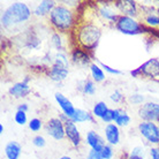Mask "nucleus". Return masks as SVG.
Instances as JSON below:
<instances>
[{"label":"nucleus","mask_w":159,"mask_h":159,"mask_svg":"<svg viewBox=\"0 0 159 159\" xmlns=\"http://www.w3.org/2000/svg\"><path fill=\"white\" fill-rule=\"evenodd\" d=\"M70 35L74 40L73 48H82L89 53H92L99 45L103 30L96 21L80 20L79 24Z\"/></svg>","instance_id":"nucleus-1"},{"label":"nucleus","mask_w":159,"mask_h":159,"mask_svg":"<svg viewBox=\"0 0 159 159\" xmlns=\"http://www.w3.org/2000/svg\"><path fill=\"white\" fill-rule=\"evenodd\" d=\"M32 16V9L28 4L15 1L1 13V28L6 31H22V27L30 22Z\"/></svg>","instance_id":"nucleus-2"},{"label":"nucleus","mask_w":159,"mask_h":159,"mask_svg":"<svg viewBox=\"0 0 159 159\" xmlns=\"http://www.w3.org/2000/svg\"><path fill=\"white\" fill-rule=\"evenodd\" d=\"M77 12V9L69 7L62 2L57 4L51 14L48 16V25L51 27L52 31L59 32L62 35L72 34L80 22Z\"/></svg>","instance_id":"nucleus-3"},{"label":"nucleus","mask_w":159,"mask_h":159,"mask_svg":"<svg viewBox=\"0 0 159 159\" xmlns=\"http://www.w3.org/2000/svg\"><path fill=\"white\" fill-rule=\"evenodd\" d=\"M114 28L119 32H121L123 35H127V36L143 35V34L151 31L141 22L139 19L125 15H120L116 23L114 24Z\"/></svg>","instance_id":"nucleus-4"},{"label":"nucleus","mask_w":159,"mask_h":159,"mask_svg":"<svg viewBox=\"0 0 159 159\" xmlns=\"http://www.w3.org/2000/svg\"><path fill=\"white\" fill-rule=\"evenodd\" d=\"M133 77H144L159 82V59L151 58L142 64L139 68L130 72Z\"/></svg>","instance_id":"nucleus-5"},{"label":"nucleus","mask_w":159,"mask_h":159,"mask_svg":"<svg viewBox=\"0 0 159 159\" xmlns=\"http://www.w3.org/2000/svg\"><path fill=\"white\" fill-rule=\"evenodd\" d=\"M96 7V14L98 15L99 20L104 21L107 24H114L116 23L118 19L120 17V13L118 12L114 2H108V1H100L95 5Z\"/></svg>","instance_id":"nucleus-6"},{"label":"nucleus","mask_w":159,"mask_h":159,"mask_svg":"<svg viewBox=\"0 0 159 159\" xmlns=\"http://www.w3.org/2000/svg\"><path fill=\"white\" fill-rule=\"evenodd\" d=\"M139 135L151 147L159 145V123L150 121H141L137 126Z\"/></svg>","instance_id":"nucleus-7"},{"label":"nucleus","mask_w":159,"mask_h":159,"mask_svg":"<svg viewBox=\"0 0 159 159\" xmlns=\"http://www.w3.org/2000/svg\"><path fill=\"white\" fill-rule=\"evenodd\" d=\"M44 129H45V133L51 139H56V141H61V139H64L66 137L65 123L59 116L48 119L46 121V123L44 125Z\"/></svg>","instance_id":"nucleus-8"},{"label":"nucleus","mask_w":159,"mask_h":159,"mask_svg":"<svg viewBox=\"0 0 159 159\" xmlns=\"http://www.w3.org/2000/svg\"><path fill=\"white\" fill-rule=\"evenodd\" d=\"M137 114L142 121L159 123V103L145 102L143 105H141L139 107Z\"/></svg>","instance_id":"nucleus-9"},{"label":"nucleus","mask_w":159,"mask_h":159,"mask_svg":"<svg viewBox=\"0 0 159 159\" xmlns=\"http://www.w3.org/2000/svg\"><path fill=\"white\" fill-rule=\"evenodd\" d=\"M118 12L120 15L139 17V2L135 0H116L114 1Z\"/></svg>","instance_id":"nucleus-10"},{"label":"nucleus","mask_w":159,"mask_h":159,"mask_svg":"<svg viewBox=\"0 0 159 159\" xmlns=\"http://www.w3.org/2000/svg\"><path fill=\"white\" fill-rule=\"evenodd\" d=\"M46 75L51 81L56 83H61L69 75V67L65 65H60L53 62L52 66L46 68Z\"/></svg>","instance_id":"nucleus-11"},{"label":"nucleus","mask_w":159,"mask_h":159,"mask_svg":"<svg viewBox=\"0 0 159 159\" xmlns=\"http://www.w3.org/2000/svg\"><path fill=\"white\" fill-rule=\"evenodd\" d=\"M69 59H70L72 64L77 65L80 67L90 66L92 64L91 53H89V52L84 51V50L79 48H72V50L69 51Z\"/></svg>","instance_id":"nucleus-12"},{"label":"nucleus","mask_w":159,"mask_h":159,"mask_svg":"<svg viewBox=\"0 0 159 159\" xmlns=\"http://www.w3.org/2000/svg\"><path fill=\"white\" fill-rule=\"evenodd\" d=\"M65 133H66V139L69 141L74 148H80L82 144V136L80 133L79 128L75 122H73L70 119L65 121Z\"/></svg>","instance_id":"nucleus-13"},{"label":"nucleus","mask_w":159,"mask_h":159,"mask_svg":"<svg viewBox=\"0 0 159 159\" xmlns=\"http://www.w3.org/2000/svg\"><path fill=\"white\" fill-rule=\"evenodd\" d=\"M29 79H24L23 81L16 82L9 88L8 93L12 96L13 98L16 99H21V98H25L31 93V87L29 85Z\"/></svg>","instance_id":"nucleus-14"},{"label":"nucleus","mask_w":159,"mask_h":159,"mask_svg":"<svg viewBox=\"0 0 159 159\" xmlns=\"http://www.w3.org/2000/svg\"><path fill=\"white\" fill-rule=\"evenodd\" d=\"M54 99H56L57 104L59 105L61 113H64L65 116L69 118V119H72V116L75 114L76 112V107L72 103V100L69 99L68 97H66L64 93H61V92H56L54 93Z\"/></svg>","instance_id":"nucleus-15"},{"label":"nucleus","mask_w":159,"mask_h":159,"mask_svg":"<svg viewBox=\"0 0 159 159\" xmlns=\"http://www.w3.org/2000/svg\"><path fill=\"white\" fill-rule=\"evenodd\" d=\"M104 136H105V141L106 143L116 147L120 143L121 139V131H120V127H118L116 123H108L104 128Z\"/></svg>","instance_id":"nucleus-16"},{"label":"nucleus","mask_w":159,"mask_h":159,"mask_svg":"<svg viewBox=\"0 0 159 159\" xmlns=\"http://www.w3.org/2000/svg\"><path fill=\"white\" fill-rule=\"evenodd\" d=\"M56 6L57 1L54 0H42L32 8V14L35 17H48Z\"/></svg>","instance_id":"nucleus-17"},{"label":"nucleus","mask_w":159,"mask_h":159,"mask_svg":"<svg viewBox=\"0 0 159 159\" xmlns=\"http://www.w3.org/2000/svg\"><path fill=\"white\" fill-rule=\"evenodd\" d=\"M85 142L89 145L90 150H95V151H102V149L106 145L105 139H103L96 130L88 131L85 135Z\"/></svg>","instance_id":"nucleus-18"},{"label":"nucleus","mask_w":159,"mask_h":159,"mask_svg":"<svg viewBox=\"0 0 159 159\" xmlns=\"http://www.w3.org/2000/svg\"><path fill=\"white\" fill-rule=\"evenodd\" d=\"M5 157L6 159H19L22 153V147L16 141H9L5 145Z\"/></svg>","instance_id":"nucleus-19"},{"label":"nucleus","mask_w":159,"mask_h":159,"mask_svg":"<svg viewBox=\"0 0 159 159\" xmlns=\"http://www.w3.org/2000/svg\"><path fill=\"white\" fill-rule=\"evenodd\" d=\"M65 35L62 34H59V32L52 31L51 37H50V43H51V46L57 52H68L66 48H67V43L64 38Z\"/></svg>","instance_id":"nucleus-20"},{"label":"nucleus","mask_w":159,"mask_h":159,"mask_svg":"<svg viewBox=\"0 0 159 159\" xmlns=\"http://www.w3.org/2000/svg\"><path fill=\"white\" fill-rule=\"evenodd\" d=\"M73 122L75 123H82V122H95L96 118L93 116L91 112L82 110V108H76L75 114L70 119Z\"/></svg>","instance_id":"nucleus-21"},{"label":"nucleus","mask_w":159,"mask_h":159,"mask_svg":"<svg viewBox=\"0 0 159 159\" xmlns=\"http://www.w3.org/2000/svg\"><path fill=\"white\" fill-rule=\"evenodd\" d=\"M89 70H90L91 80L95 83H102V82H104V81L106 80L105 72L103 70V68L99 66V64L92 62V64L89 66Z\"/></svg>","instance_id":"nucleus-22"},{"label":"nucleus","mask_w":159,"mask_h":159,"mask_svg":"<svg viewBox=\"0 0 159 159\" xmlns=\"http://www.w3.org/2000/svg\"><path fill=\"white\" fill-rule=\"evenodd\" d=\"M77 89L85 96H93L96 93V83L92 80H83L77 83Z\"/></svg>","instance_id":"nucleus-23"},{"label":"nucleus","mask_w":159,"mask_h":159,"mask_svg":"<svg viewBox=\"0 0 159 159\" xmlns=\"http://www.w3.org/2000/svg\"><path fill=\"white\" fill-rule=\"evenodd\" d=\"M110 110L107 106V104L105 103V102H97V103L93 105V107H92V111L91 113L93 114L95 118H98V119H103V116L107 113V111Z\"/></svg>","instance_id":"nucleus-24"},{"label":"nucleus","mask_w":159,"mask_h":159,"mask_svg":"<svg viewBox=\"0 0 159 159\" xmlns=\"http://www.w3.org/2000/svg\"><path fill=\"white\" fill-rule=\"evenodd\" d=\"M130 121H131L130 116H129L125 110L120 108L119 116H118V118L116 119L114 123H116L118 127H128L129 123H130Z\"/></svg>","instance_id":"nucleus-25"},{"label":"nucleus","mask_w":159,"mask_h":159,"mask_svg":"<svg viewBox=\"0 0 159 159\" xmlns=\"http://www.w3.org/2000/svg\"><path fill=\"white\" fill-rule=\"evenodd\" d=\"M145 158V150L142 145H136L130 150L126 159H144Z\"/></svg>","instance_id":"nucleus-26"},{"label":"nucleus","mask_w":159,"mask_h":159,"mask_svg":"<svg viewBox=\"0 0 159 159\" xmlns=\"http://www.w3.org/2000/svg\"><path fill=\"white\" fill-rule=\"evenodd\" d=\"M127 102L131 105H143L145 103V96L143 93H131L127 97Z\"/></svg>","instance_id":"nucleus-27"},{"label":"nucleus","mask_w":159,"mask_h":159,"mask_svg":"<svg viewBox=\"0 0 159 159\" xmlns=\"http://www.w3.org/2000/svg\"><path fill=\"white\" fill-rule=\"evenodd\" d=\"M44 125H43V121L38 118H32L31 120H29L28 122V128L32 133H38L43 129Z\"/></svg>","instance_id":"nucleus-28"},{"label":"nucleus","mask_w":159,"mask_h":159,"mask_svg":"<svg viewBox=\"0 0 159 159\" xmlns=\"http://www.w3.org/2000/svg\"><path fill=\"white\" fill-rule=\"evenodd\" d=\"M14 121L15 123H17L19 126H24L28 125V116H27V112L23 111H17L16 110L15 114H14Z\"/></svg>","instance_id":"nucleus-29"},{"label":"nucleus","mask_w":159,"mask_h":159,"mask_svg":"<svg viewBox=\"0 0 159 159\" xmlns=\"http://www.w3.org/2000/svg\"><path fill=\"white\" fill-rule=\"evenodd\" d=\"M100 156L103 159H112L114 157V150H113V147L110 145V144L106 143V145L100 151Z\"/></svg>","instance_id":"nucleus-30"},{"label":"nucleus","mask_w":159,"mask_h":159,"mask_svg":"<svg viewBox=\"0 0 159 159\" xmlns=\"http://www.w3.org/2000/svg\"><path fill=\"white\" fill-rule=\"evenodd\" d=\"M110 99L116 104H120V103H122V102H125V100H127L126 97H125V95H123L120 90H114V91L112 92L111 96H110Z\"/></svg>","instance_id":"nucleus-31"},{"label":"nucleus","mask_w":159,"mask_h":159,"mask_svg":"<svg viewBox=\"0 0 159 159\" xmlns=\"http://www.w3.org/2000/svg\"><path fill=\"white\" fill-rule=\"evenodd\" d=\"M32 144L36 148L42 149V148L46 145V139H45V137L43 135H36L34 136V139H32Z\"/></svg>","instance_id":"nucleus-32"},{"label":"nucleus","mask_w":159,"mask_h":159,"mask_svg":"<svg viewBox=\"0 0 159 159\" xmlns=\"http://www.w3.org/2000/svg\"><path fill=\"white\" fill-rule=\"evenodd\" d=\"M99 66L103 68L104 72L108 73V74H111V75H120V74H121V70L116 69V68L111 67V66H108V65L104 64V62H99Z\"/></svg>","instance_id":"nucleus-33"},{"label":"nucleus","mask_w":159,"mask_h":159,"mask_svg":"<svg viewBox=\"0 0 159 159\" xmlns=\"http://www.w3.org/2000/svg\"><path fill=\"white\" fill-rule=\"evenodd\" d=\"M102 121H103L104 123H106V125L114 122V116H113V108H110V110H108L107 113H106V114L103 116Z\"/></svg>","instance_id":"nucleus-34"},{"label":"nucleus","mask_w":159,"mask_h":159,"mask_svg":"<svg viewBox=\"0 0 159 159\" xmlns=\"http://www.w3.org/2000/svg\"><path fill=\"white\" fill-rule=\"evenodd\" d=\"M149 155L151 159H159V145L150 147L149 149Z\"/></svg>","instance_id":"nucleus-35"},{"label":"nucleus","mask_w":159,"mask_h":159,"mask_svg":"<svg viewBox=\"0 0 159 159\" xmlns=\"http://www.w3.org/2000/svg\"><path fill=\"white\" fill-rule=\"evenodd\" d=\"M28 110H29V106H28V104H25V103H22L17 106V111L28 112Z\"/></svg>","instance_id":"nucleus-36"},{"label":"nucleus","mask_w":159,"mask_h":159,"mask_svg":"<svg viewBox=\"0 0 159 159\" xmlns=\"http://www.w3.org/2000/svg\"><path fill=\"white\" fill-rule=\"evenodd\" d=\"M4 130H5L4 125H2V123H0V134H4Z\"/></svg>","instance_id":"nucleus-37"},{"label":"nucleus","mask_w":159,"mask_h":159,"mask_svg":"<svg viewBox=\"0 0 159 159\" xmlns=\"http://www.w3.org/2000/svg\"><path fill=\"white\" fill-rule=\"evenodd\" d=\"M59 159H73V158L70 157V156H61Z\"/></svg>","instance_id":"nucleus-38"}]
</instances>
